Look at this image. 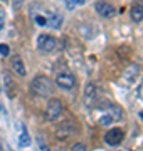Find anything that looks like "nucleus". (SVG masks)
I'll return each mask as SVG.
<instances>
[{"label":"nucleus","instance_id":"1","mask_svg":"<svg viewBox=\"0 0 143 151\" xmlns=\"http://www.w3.org/2000/svg\"><path fill=\"white\" fill-rule=\"evenodd\" d=\"M30 87H32L34 96H37V97H49L54 92L52 81H51L47 76H35Z\"/></svg>","mask_w":143,"mask_h":151},{"label":"nucleus","instance_id":"2","mask_svg":"<svg viewBox=\"0 0 143 151\" xmlns=\"http://www.w3.org/2000/svg\"><path fill=\"white\" fill-rule=\"evenodd\" d=\"M121 116H123V109H121V106L111 104V106H108V108L98 116V121H99V124H103V126H110V124L116 123Z\"/></svg>","mask_w":143,"mask_h":151},{"label":"nucleus","instance_id":"3","mask_svg":"<svg viewBox=\"0 0 143 151\" xmlns=\"http://www.w3.org/2000/svg\"><path fill=\"white\" fill-rule=\"evenodd\" d=\"M62 109H64L62 108V103H61L59 99L52 97L49 103H47V108H46V114H44L46 121H56L62 114Z\"/></svg>","mask_w":143,"mask_h":151},{"label":"nucleus","instance_id":"4","mask_svg":"<svg viewBox=\"0 0 143 151\" xmlns=\"http://www.w3.org/2000/svg\"><path fill=\"white\" fill-rule=\"evenodd\" d=\"M56 45H57V40L52 35H49V34H40L37 37V49L40 52H44V54L52 52L56 49Z\"/></svg>","mask_w":143,"mask_h":151},{"label":"nucleus","instance_id":"5","mask_svg":"<svg viewBox=\"0 0 143 151\" xmlns=\"http://www.w3.org/2000/svg\"><path fill=\"white\" fill-rule=\"evenodd\" d=\"M94 9L98 12V15L106 17V19H111V17H115V14H116V9L111 5L110 2H106V0H96Z\"/></svg>","mask_w":143,"mask_h":151},{"label":"nucleus","instance_id":"6","mask_svg":"<svg viewBox=\"0 0 143 151\" xmlns=\"http://www.w3.org/2000/svg\"><path fill=\"white\" fill-rule=\"evenodd\" d=\"M56 84L61 87V89H72L76 86V77L71 74V72H61V74L56 76Z\"/></svg>","mask_w":143,"mask_h":151},{"label":"nucleus","instance_id":"7","mask_svg":"<svg viewBox=\"0 0 143 151\" xmlns=\"http://www.w3.org/2000/svg\"><path fill=\"white\" fill-rule=\"evenodd\" d=\"M123 138H125L123 129H120V128H113V129H110L105 134V143L106 145H110V146H120L121 141H123Z\"/></svg>","mask_w":143,"mask_h":151},{"label":"nucleus","instance_id":"8","mask_svg":"<svg viewBox=\"0 0 143 151\" xmlns=\"http://www.w3.org/2000/svg\"><path fill=\"white\" fill-rule=\"evenodd\" d=\"M130 17L133 22H142L143 20V0H135L131 9H130Z\"/></svg>","mask_w":143,"mask_h":151},{"label":"nucleus","instance_id":"9","mask_svg":"<svg viewBox=\"0 0 143 151\" xmlns=\"http://www.w3.org/2000/svg\"><path fill=\"white\" fill-rule=\"evenodd\" d=\"M12 69L15 70L20 77L25 76V64H24V60H22L20 55H14V57H12Z\"/></svg>","mask_w":143,"mask_h":151},{"label":"nucleus","instance_id":"10","mask_svg":"<svg viewBox=\"0 0 143 151\" xmlns=\"http://www.w3.org/2000/svg\"><path fill=\"white\" fill-rule=\"evenodd\" d=\"M84 99H86V104H89V106H91V103L96 99V86H94L93 82H88V84H86Z\"/></svg>","mask_w":143,"mask_h":151},{"label":"nucleus","instance_id":"11","mask_svg":"<svg viewBox=\"0 0 143 151\" xmlns=\"http://www.w3.org/2000/svg\"><path fill=\"white\" fill-rule=\"evenodd\" d=\"M62 25V15L61 14H49V19H47V27L52 29H59Z\"/></svg>","mask_w":143,"mask_h":151},{"label":"nucleus","instance_id":"12","mask_svg":"<svg viewBox=\"0 0 143 151\" xmlns=\"http://www.w3.org/2000/svg\"><path fill=\"white\" fill-rule=\"evenodd\" d=\"M30 145V136H29V131L25 126H20V134H19V146L20 148H25V146Z\"/></svg>","mask_w":143,"mask_h":151},{"label":"nucleus","instance_id":"13","mask_svg":"<svg viewBox=\"0 0 143 151\" xmlns=\"http://www.w3.org/2000/svg\"><path fill=\"white\" fill-rule=\"evenodd\" d=\"M88 0H64V4H66V9H69V10H74L76 7L79 5H84Z\"/></svg>","mask_w":143,"mask_h":151},{"label":"nucleus","instance_id":"14","mask_svg":"<svg viewBox=\"0 0 143 151\" xmlns=\"http://www.w3.org/2000/svg\"><path fill=\"white\" fill-rule=\"evenodd\" d=\"M4 24H5V12H4V9L0 7V30L4 29Z\"/></svg>","mask_w":143,"mask_h":151},{"label":"nucleus","instance_id":"15","mask_svg":"<svg viewBox=\"0 0 143 151\" xmlns=\"http://www.w3.org/2000/svg\"><path fill=\"white\" fill-rule=\"evenodd\" d=\"M0 54L2 55H9L10 54V49L7 47V45H0Z\"/></svg>","mask_w":143,"mask_h":151},{"label":"nucleus","instance_id":"16","mask_svg":"<svg viewBox=\"0 0 143 151\" xmlns=\"http://www.w3.org/2000/svg\"><path fill=\"white\" fill-rule=\"evenodd\" d=\"M72 150H76V151L81 150V151H83V150H86V146H84V145H74V146H72Z\"/></svg>","mask_w":143,"mask_h":151},{"label":"nucleus","instance_id":"17","mask_svg":"<svg viewBox=\"0 0 143 151\" xmlns=\"http://www.w3.org/2000/svg\"><path fill=\"white\" fill-rule=\"evenodd\" d=\"M138 96H140V99L143 101V82L140 84V87H138Z\"/></svg>","mask_w":143,"mask_h":151}]
</instances>
